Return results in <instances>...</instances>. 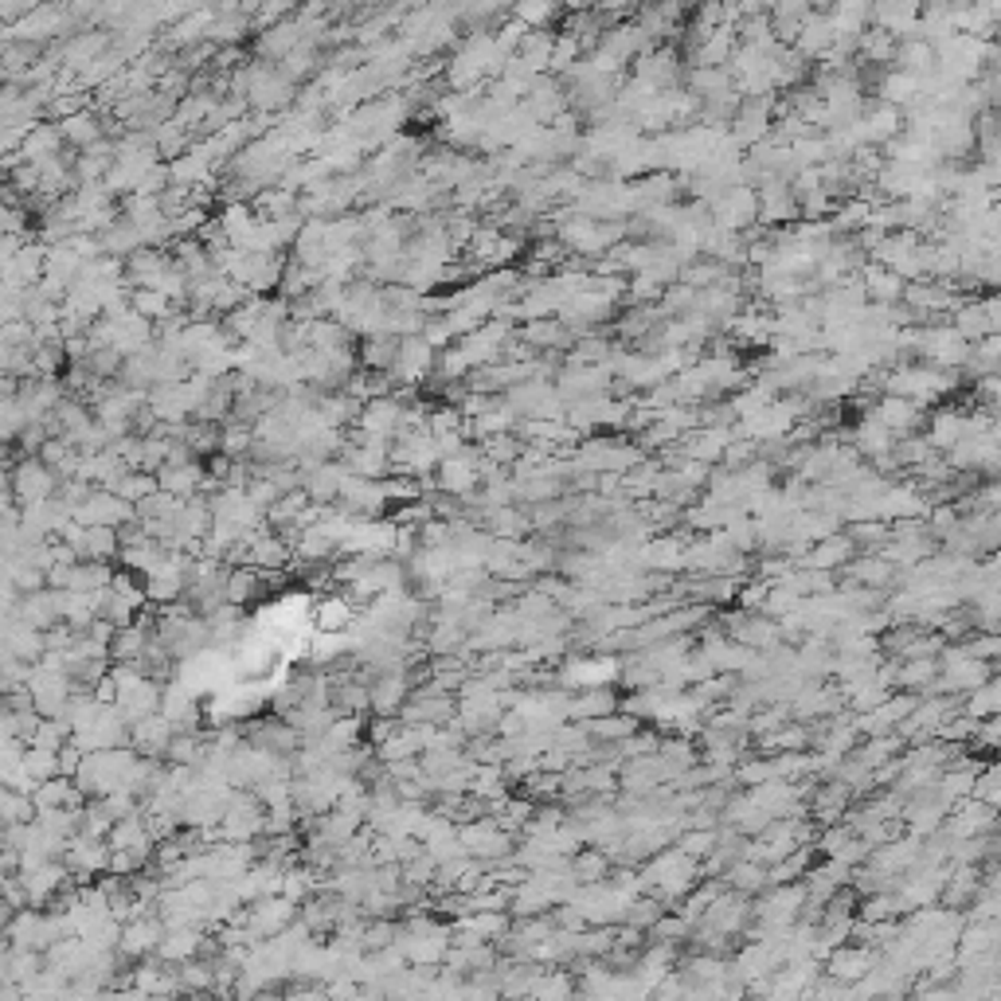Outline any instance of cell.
Returning a JSON list of instances; mask_svg holds the SVG:
<instances>
[{
  "instance_id": "1",
  "label": "cell",
  "mask_w": 1001,
  "mask_h": 1001,
  "mask_svg": "<svg viewBox=\"0 0 1001 1001\" xmlns=\"http://www.w3.org/2000/svg\"><path fill=\"white\" fill-rule=\"evenodd\" d=\"M12 486V493L20 497V505H39V501H51V497L59 493V486H63V477L55 474V470L43 462L39 454H24L16 462V466L9 470V477H4Z\"/></svg>"
},
{
  "instance_id": "2",
  "label": "cell",
  "mask_w": 1001,
  "mask_h": 1001,
  "mask_svg": "<svg viewBox=\"0 0 1001 1001\" xmlns=\"http://www.w3.org/2000/svg\"><path fill=\"white\" fill-rule=\"evenodd\" d=\"M915 349L931 360L935 368H959V364H971L974 360V340H966L954 325L943 329H919V345Z\"/></svg>"
},
{
  "instance_id": "3",
  "label": "cell",
  "mask_w": 1001,
  "mask_h": 1001,
  "mask_svg": "<svg viewBox=\"0 0 1001 1001\" xmlns=\"http://www.w3.org/2000/svg\"><path fill=\"white\" fill-rule=\"evenodd\" d=\"M75 521L78 525H87V528H95V525L122 528V525H129V521H137V505L134 501H126V497H117L114 489L98 486L83 505H75Z\"/></svg>"
},
{
  "instance_id": "4",
  "label": "cell",
  "mask_w": 1001,
  "mask_h": 1001,
  "mask_svg": "<svg viewBox=\"0 0 1001 1001\" xmlns=\"http://www.w3.org/2000/svg\"><path fill=\"white\" fill-rule=\"evenodd\" d=\"M477 458H481V450L466 447L462 454H450L438 462L435 477H438V489L450 497H470L481 489V470H477Z\"/></svg>"
},
{
  "instance_id": "5",
  "label": "cell",
  "mask_w": 1001,
  "mask_h": 1001,
  "mask_svg": "<svg viewBox=\"0 0 1001 1001\" xmlns=\"http://www.w3.org/2000/svg\"><path fill=\"white\" fill-rule=\"evenodd\" d=\"M165 919L157 912H141L134 915V919H126L122 924V939H117V954L122 959H149V954H157V943L165 939Z\"/></svg>"
},
{
  "instance_id": "6",
  "label": "cell",
  "mask_w": 1001,
  "mask_h": 1001,
  "mask_svg": "<svg viewBox=\"0 0 1001 1001\" xmlns=\"http://www.w3.org/2000/svg\"><path fill=\"white\" fill-rule=\"evenodd\" d=\"M110 853H114V849H110L107 837L75 834V837H71L67 856H63V861H67L71 873H75L78 880L87 885L90 876H107V873H110Z\"/></svg>"
},
{
  "instance_id": "7",
  "label": "cell",
  "mask_w": 1001,
  "mask_h": 1001,
  "mask_svg": "<svg viewBox=\"0 0 1001 1001\" xmlns=\"http://www.w3.org/2000/svg\"><path fill=\"white\" fill-rule=\"evenodd\" d=\"M873 418H880L888 430H892L896 438H904V435H915V430L924 427V403H915V399H908V396H892L888 391L880 403H876V411H873Z\"/></svg>"
},
{
  "instance_id": "8",
  "label": "cell",
  "mask_w": 1001,
  "mask_h": 1001,
  "mask_svg": "<svg viewBox=\"0 0 1001 1001\" xmlns=\"http://www.w3.org/2000/svg\"><path fill=\"white\" fill-rule=\"evenodd\" d=\"M853 555H861V548H856V540L849 533H829L822 536V540H814L810 545V552L798 560V564L806 567H822V572H837V567H846Z\"/></svg>"
},
{
  "instance_id": "9",
  "label": "cell",
  "mask_w": 1001,
  "mask_h": 1001,
  "mask_svg": "<svg viewBox=\"0 0 1001 1001\" xmlns=\"http://www.w3.org/2000/svg\"><path fill=\"white\" fill-rule=\"evenodd\" d=\"M411 677L408 670H396V673H379L376 680H372V716H399L403 712V704L411 700Z\"/></svg>"
},
{
  "instance_id": "10",
  "label": "cell",
  "mask_w": 1001,
  "mask_h": 1001,
  "mask_svg": "<svg viewBox=\"0 0 1001 1001\" xmlns=\"http://www.w3.org/2000/svg\"><path fill=\"white\" fill-rule=\"evenodd\" d=\"M173 736H176V728H173V720H168L165 712H153V716L129 724V743L149 759H165Z\"/></svg>"
},
{
  "instance_id": "11",
  "label": "cell",
  "mask_w": 1001,
  "mask_h": 1001,
  "mask_svg": "<svg viewBox=\"0 0 1001 1001\" xmlns=\"http://www.w3.org/2000/svg\"><path fill=\"white\" fill-rule=\"evenodd\" d=\"M4 653H16V658L36 665L48 653V630L28 626L20 614H4Z\"/></svg>"
},
{
  "instance_id": "12",
  "label": "cell",
  "mask_w": 1001,
  "mask_h": 1001,
  "mask_svg": "<svg viewBox=\"0 0 1001 1001\" xmlns=\"http://www.w3.org/2000/svg\"><path fill=\"white\" fill-rule=\"evenodd\" d=\"M611 712H623V697L611 689V685H591V689H575L572 704H567V720H599L611 716Z\"/></svg>"
},
{
  "instance_id": "13",
  "label": "cell",
  "mask_w": 1001,
  "mask_h": 1001,
  "mask_svg": "<svg viewBox=\"0 0 1001 1001\" xmlns=\"http://www.w3.org/2000/svg\"><path fill=\"white\" fill-rule=\"evenodd\" d=\"M618 673H623V662H614L606 653H595V658H579L575 665H567L560 677H564L567 689H591V685H611Z\"/></svg>"
},
{
  "instance_id": "14",
  "label": "cell",
  "mask_w": 1001,
  "mask_h": 1001,
  "mask_svg": "<svg viewBox=\"0 0 1001 1001\" xmlns=\"http://www.w3.org/2000/svg\"><path fill=\"white\" fill-rule=\"evenodd\" d=\"M204 927H168L165 939L157 943V959L165 966H180L204 951Z\"/></svg>"
},
{
  "instance_id": "15",
  "label": "cell",
  "mask_w": 1001,
  "mask_h": 1001,
  "mask_svg": "<svg viewBox=\"0 0 1001 1001\" xmlns=\"http://www.w3.org/2000/svg\"><path fill=\"white\" fill-rule=\"evenodd\" d=\"M685 552H689V545L680 536H658V540H646L638 548V560L653 572H685Z\"/></svg>"
},
{
  "instance_id": "16",
  "label": "cell",
  "mask_w": 1001,
  "mask_h": 1001,
  "mask_svg": "<svg viewBox=\"0 0 1001 1001\" xmlns=\"http://www.w3.org/2000/svg\"><path fill=\"white\" fill-rule=\"evenodd\" d=\"M971 435V415H963V411H951V408H943V411H935L931 415V447L935 450H951V447H959L963 438Z\"/></svg>"
},
{
  "instance_id": "17",
  "label": "cell",
  "mask_w": 1001,
  "mask_h": 1001,
  "mask_svg": "<svg viewBox=\"0 0 1001 1001\" xmlns=\"http://www.w3.org/2000/svg\"><path fill=\"white\" fill-rule=\"evenodd\" d=\"M356 603L352 595H329L322 603H313V626L317 630H349L356 623Z\"/></svg>"
},
{
  "instance_id": "18",
  "label": "cell",
  "mask_w": 1001,
  "mask_h": 1001,
  "mask_svg": "<svg viewBox=\"0 0 1001 1001\" xmlns=\"http://www.w3.org/2000/svg\"><path fill=\"white\" fill-rule=\"evenodd\" d=\"M310 505H313V501H310V493H305V489L283 493L271 509H266V525L278 528V533H283V528H290V525L302 528V516L310 513Z\"/></svg>"
},
{
  "instance_id": "19",
  "label": "cell",
  "mask_w": 1001,
  "mask_h": 1001,
  "mask_svg": "<svg viewBox=\"0 0 1001 1001\" xmlns=\"http://www.w3.org/2000/svg\"><path fill=\"white\" fill-rule=\"evenodd\" d=\"M614 856L606 849H584V853H572V873L579 885H599V880H611Z\"/></svg>"
},
{
  "instance_id": "20",
  "label": "cell",
  "mask_w": 1001,
  "mask_h": 1001,
  "mask_svg": "<svg viewBox=\"0 0 1001 1001\" xmlns=\"http://www.w3.org/2000/svg\"><path fill=\"white\" fill-rule=\"evenodd\" d=\"M157 634L149 630L146 623H129V626H117L114 634V646H110V653H114V662H137L141 653L149 650V642H153Z\"/></svg>"
},
{
  "instance_id": "21",
  "label": "cell",
  "mask_w": 1001,
  "mask_h": 1001,
  "mask_svg": "<svg viewBox=\"0 0 1001 1001\" xmlns=\"http://www.w3.org/2000/svg\"><path fill=\"white\" fill-rule=\"evenodd\" d=\"M259 591H266V587H263V572H259V567H254V564L232 567V575H227V603L251 606L254 599H259Z\"/></svg>"
},
{
  "instance_id": "22",
  "label": "cell",
  "mask_w": 1001,
  "mask_h": 1001,
  "mask_svg": "<svg viewBox=\"0 0 1001 1001\" xmlns=\"http://www.w3.org/2000/svg\"><path fill=\"white\" fill-rule=\"evenodd\" d=\"M423 751H427V748H423V736H418V728H411V724H403V728H399L391 739L376 743V759H379V763H396V759H418Z\"/></svg>"
},
{
  "instance_id": "23",
  "label": "cell",
  "mask_w": 1001,
  "mask_h": 1001,
  "mask_svg": "<svg viewBox=\"0 0 1001 1001\" xmlns=\"http://www.w3.org/2000/svg\"><path fill=\"white\" fill-rule=\"evenodd\" d=\"M724 880H728V888H736V892L755 896V892L767 888V865H759V861H751V856H739L736 865L724 873Z\"/></svg>"
},
{
  "instance_id": "24",
  "label": "cell",
  "mask_w": 1001,
  "mask_h": 1001,
  "mask_svg": "<svg viewBox=\"0 0 1001 1001\" xmlns=\"http://www.w3.org/2000/svg\"><path fill=\"white\" fill-rule=\"evenodd\" d=\"M114 572L117 567H110V560H78L67 587L71 591H98V587L114 584Z\"/></svg>"
},
{
  "instance_id": "25",
  "label": "cell",
  "mask_w": 1001,
  "mask_h": 1001,
  "mask_svg": "<svg viewBox=\"0 0 1001 1001\" xmlns=\"http://www.w3.org/2000/svg\"><path fill=\"white\" fill-rule=\"evenodd\" d=\"M900 915H904V904L896 892L861 896V904H856V919H865V924H885V919H900Z\"/></svg>"
},
{
  "instance_id": "26",
  "label": "cell",
  "mask_w": 1001,
  "mask_h": 1001,
  "mask_svg": "<svg viewBox=\"0 0 1001 1001\" xmlns=\"http://www.w3.org/2000/svg\"><path fill=\"white\" fill-rule=\"evenodd\" d=\"M0 814H4V826H16V822H36L39 806H36V798L24 794V790L4 787L0 790Z\"/></svg>"
},
{
  "instance_id": "27",
  "label": "cell",
  "mask_w": 1001,
  "mask_h": 1001,
  "mask_svg": "<svg viewBox=\"0 0 1001 1001\" xmlns=\"http://www.w3.org/2000/svg\"><path fill=\"white\" fill-rule=\"evenodd\" d=\"M720 841V829H700V826H689L685 834L677 837V849L685 856H697V861H704V856L716 849Z\"/></svg>"
},
{
  "instance_id": "28",
  "label": "cell",
  "mask_w": 1001,
  "mask_h": 1001,
  "mask_svg": "<svg viewBox=\"0 0 1001 1001\" xmlns=\"http://www.w3.org/2000/svg\"><path fill=\"white\" fill-rule=\"evenodd\" d=\"M254 450V427L251 423H239V418H232L224 427V454L227 458H251Z\"/></svg>"
},
{
  "instance_id": "29",
  "label": "cell",
  "mask_w": 1001,
  "mask_h": 1001,
  "mask_svg": "<svg viewBox=\"0 0 1001 1001\" xmlns=\"http://www.w3.org/2000/svg\"><path fill=\"white\" fill-rule=\"evenodd\" d=\"M110 829H114V814L107 810V802H102V798H90L87 806H83V829H78V834L110 837Z\"/></svg>"
},
{
  "instance_id": "30",
  "label": "cell",
  "mask_w": 1001,
  "mask_h": 1001,
  "mask_svg": "<svg viewBox=\"0 0 1001 1001\" xmlns=\"http://www.w3.org/2000/svg\"><path fill=\"white\" fill-rule=\"evenodd\" d=\"M481 450H486L493 462H501V466H516V458L525 454V447H521V438H513L505 430V435H489L481 438Z\"/></svg>"
},
{
  "instance_id": "31",
  "label": "cell",
  "mask_w": 1001,
  "mask_h": 1001,
  "mask_svg": "<svg viewBox=\"0 0 1001 1001\" xmlns=\"http://www.w3.org/2000/svg\"><path fill=\"white\" fill-rule=\"evenodd\" d=\"M974 794L983 798V802H990V806L1001 810V759L998 763H990V767L978 771V783H974Z\"/></svg>"
},
{
  "instance_id": "32",
  "label": "cell",
  "mask_w": 1001,
  "mask_h": 1001,
  "mask_svg": "<svg viewBox=\"0 0 1001 1001\" xmlns=\"http://www.w3.org/2000/svg\"><path fill=\"white\" fill-rule=\"evenodd\" d=\"M966 653H974V658H983V662H1001V630H983L974 634V638H966Z\"/></svg>"
},
{
  "instance_id": "33",
  "label": "cell",
  "mask_w": 1001,
  "mask_h": 1001,
  "mask_svg": "<svg viewBox=\"0 0 1001 1001\" xmlns=\"http://www.w3.org/2000/svg\"><path fill=\"white\" fill-rule=\"evenodd\" d=\"M767 591H771L767 579L743 584V587H739V606H743V611H763V603H767Z\"/></svg>"
},
{
  "instance_id": "34",
  "label": "cell",
  "mask_w": 1001,
  "mask_h": 1001,
  "mask_svg": "<svg viewBox=\"0 0 1001 1001\" xmlns=\"http://www.w3.org/2000/svg\"><path fill=\"white\" fill-rule=\"evenodd\" d=\"M83 759H87V751H83V748H78V743H75V739H71L67 748L59 751V771H63V775H71V778H75V775H78V767H83Z\"/></svg>"
},
{
  "instance_id": "35",
  "label": "cell",
  "mask_w": 1001,
  "mask_h": 1001,
  "mask_svg": "<svg viewBox=\"0 0 1001 1001\" xmlns=\"http://www.w3.org/2000/svg\"><path fill=\"white\" fill-rule=\"evenodd\" d=\"M399 728H403V720H399V716H379V720H372V724H368V739H372V743H384V739H391Z\"/></svg>"
},
{
  "instance_id": "36",
  "label": "cell",
  "mask_w": 1001,
  "mask_h": 1001,
  "mask_svg": "<svg viewBox=\"0 0 1001 1001\" xmlns=\"http://www.w3.org/2000/svg\"><path fill=\"white\" fill-rule=\"evenodd\" d=\"M95 697L102 700V704H117V680H114V673H107V677L98 680Z\"/></svg>"
}]
</instances>
